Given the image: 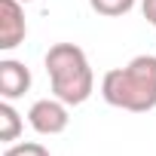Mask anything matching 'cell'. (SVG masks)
Listing matches in <instances>:
<instances>
[{"mask_svg":"<svg viewBox=\"0 0 156 156\" xmlns=\"http://www.w3.org/2000/svg\"><path fill=\"white\" fill-rule=\"evenodd\" d=\"M101 95L110 107L147 113L156 107V55H135L126 67H113L101 80Z\"/></svg>","mask_w":156,"mask_h":156,"instance_id":"1","label":"cell"},{"mask_svg":"<svg viewBox=\"0 0 156 156\" xmlns=\"http://www.w3.org/2000/svg\"><path fill=\"white\" fill-rule=\"evenodd\" d=\"M46 73L52 83V95L64 101L67 107L86 104L89 95L95 92V73L89 67L86 52L76 43H55L46 52Z\"/></svg>","mask_w":156,"mask_h":156,"instance_id":"2","label":"cell"},{"mask_svg":"<svg viewBox=\"0 0 156 156\" xmlns=\"http://www.w3.org/2000/svg\"><path fill=\"white\" fill-rule=\"evenodd\" d=\"M28 122L37 135H61L70 122V113H67V104L58 101V98H40L31 104L28 110Z\"/></svg>","mask_w":156,"mask_h":156,"instance_id":"3","label":"cell"},{"mask_svg":"<svg viewBox=\"0 0 156 156\" xmlns=\"http://www.w3.org/2000/svg\"><path fill=\"white\" fill-rule=\"evenodd\" d=\"M28 37L22 0H0V49L9 52Z\"/></svg>","mask_w":156,"mask_h":156,"instance_id":"4","label":"cell"},{"mask_svg":"<svg viewBox=\"0 0 156 156\" xmlns=\"http://www.w3.org/2000/svg\"><path fill=\"white\" fill-rule=\"evenodd\" d=\"M28 89H31V70L16 58H3L0 61V95L6 101H16Z\"/></svg>","mask_w":156,"mask_h":156,"instance_id":"5","label":"cell"},{"mask_svg":"<svg viewBox=\"0 0 156 156\" xmlns=\"http://www.w3.org/2000/svg\"><path fill=\"white\" fill-rule=\"evenodd\" d=\"M22 129H25V122H22V113L12 107V101H0V141L3 144H9V141H16L19 135H22Z\"/></svg>","mask_w":156,"mask_h":156,"instance_id":"6","label":"cell"},{"mask_svg":"<svg viewBox=\"0 0 156 156\" xmlns=\"http://www.w3.org/2000/svg\"><path fill=\"white\" fill-rule=\"evenodd\" d=\"M89 6H92L98 16H107V19H119V16L132 12L135 0H89Z\"/></svg>","mask_w":156,"mask_h":156,"instance_id":"7","label":"cell"},{"mask_svg":"<svg viewBox=\"0 0 156 156\" xmlns=\"http://www.w3.org/2000/svg\"><path fill=\"white\" fill-rule=\"evenodd\" d=\"M3 156H49V150L37 141H22V144H9Z\"/></svg>","mask_w":156,"mask_h":156,"instance_id":"8","label":"cell"},{"mask_svg":"<svg viewBox=\"0 0 156 156\" xmlns=\"http://www.w3.org/2000/svg\"><path fill=\"white\" fill-rule=\"evenodd\" d=\"M141 12L150 25H156V0H141Z\"/></svg>","mask_w":156,"mask_h":156,"instance_id":"9","label":"cell"},{"mask_svg":"<svg viewBox=\"0 0 156 156\" xmlns=\"http://www.w3.org/2000/svg\"><path fill=\"white\" fill-rule=\"evenodd\" d=\"M22 3H31V0H22Z\"/></svg>","mask_w":156,"mask_h":156,"instance_id":"10","label":"cell"}]
</instances>
